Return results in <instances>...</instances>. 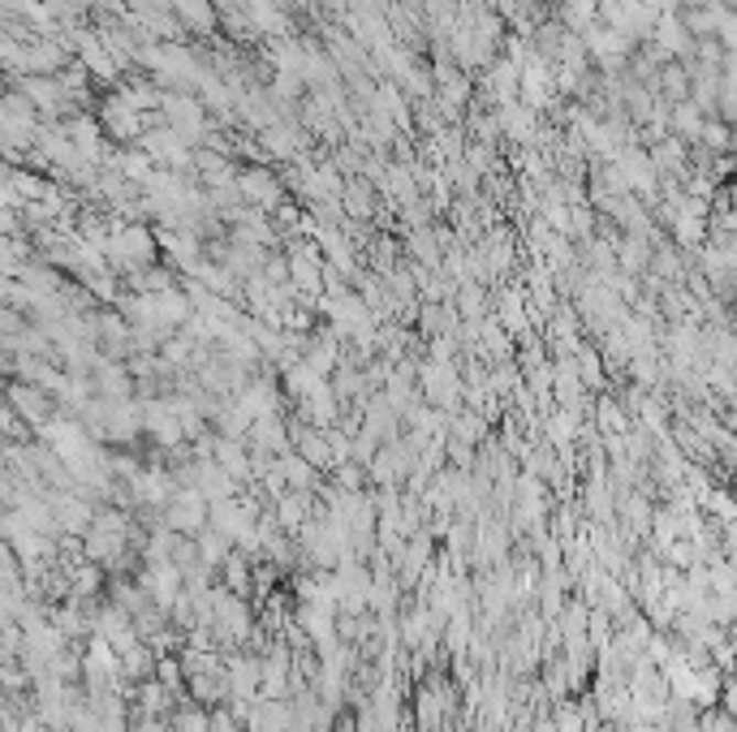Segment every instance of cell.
Listing matches in <instances>:
<instances>
[{
  "label": "cell",
  "instance_id": "obj_39",
  "mask_svg": "<svg viewBox=\"0 0 737 732\" xmlns=\"http://www.w3.org/2000/svg\"><path fill=\"white\" fill-rule=\"evenodd\" d=\"M720 711L737 720V677H729V681H725V698H720Z\"/></svg>",
  "mask_w": 737,
  "mask_h": 732
},
{
  "label": "cell",
  "instance_id": "obj_42",
  "mask_svg": "<svg viewBox=\"0 0 737 732\" xmlns=\"http://www.w3.org/2000/svg\"><path fill=\"white\" fill-rule=\"evenodd\" d=\"M729 207H734V211H737V177H734V182H729Z\"/></svg>",
  "mask_w": 737,
  "mask_h": 732
},
{
  "label": "cell",
  "instance_id": "obj_33",
  "mask_svg": "<svg viewBox=\"0 0 737 732\" xmlns=\"http://www.w3.org/2000/svg\"><path fill=\"white\" fill-rule=\"evenodd\" d=\"M281 573H285V569H281L277 560H268V556H263V560H254V599H259V603H263L268 594H277Z\"/></svg>",
  "mask_w": 737,
  "mask_h": 732
},
{
  "label": "cell",
  "instance_id": "obj_16",
  "mask_svg": "<svg viewBox=\"0 0 737 732\" xmlns=\"http://www.w3.org/2000/svg\"><path fill=\"white\" fill-rule=\"evenodd\" d=\"M380 186L376 182H367V177H349V186H345V216L349 220H358V225H371L376 216H380V195H376Z\"/></svg>",
  "mask_w": 737,
  "mask_h": 732
},
{
  "label": "cell",
  "instance_id": "obj_22",
  "mask_svg": "<svg viewBox=\"0 0 737 732\" xmlns=\"http://www.w3.org/2000/svg\"><path fill=\"white\" fill-rule=\"evenodd\" d=\"M405 250H410V259L419 263V267H432V272H441L444 263V242L436 238V229H414L410 233V242H405Z\"/></svg>",
  "mask_w": 737,
  "mask_h": 732
},
{
  "label": "cell",
  "instance_id": "obj_14",
  "mask_svg": "<svg viewBox=\"0 0 737 732\" xmlns=\"http://www.w3.org/2000/svg\"><path fill=\"white\" fill-rule=\"evenodd\" d=\"M195 488L203 491L212 504H216V500H234V495H242V483H238L220 461H212V457H207V461H198L195 457Z\"/></svg>",
  "mask_w": 737,
  "mask_h": 732
},
{
  "label": "cell",
  "instance_id": "obj_8",
  "mask_svg": "<svg viewBox=\"0 0 737 732\" xmlns=\"http://www.w3.org/2000/svg\"><path fill=\"white\" fill-rule=\"evenodd\" d=\"M342 396H337V389H333V380H319L315 389H311V396H302L297 401V418L302 423H311V427H319V431H328V427H337L342 423Z\"/></svg>",
  "mask_w": 737,
  "mask_h": 732
},
{
  "label": "cell",
  "instance_id": "obj_4",
  "mask_svg": "<svg viewBox=\"0 0 737 732\" xmlns=\"http://www.w3.org/2000/svg\"><path fill=\"white\" fill-rule=\"evenodd\" d=\"M139 401H143V431H148L160 448H182L186 427H182L173 401H169V396H139Z\"/></svg>",
  "mask_w": 737,
  "mask_h": 732
},
{
  "label": "cell",
  "instance_id": "obj_27",
  "mask_svg": "<svg viewBox=\"0 0 737 732\" xmlns=\"http://www.w3.org/2000/svg\"><path fill=\"white\" fill-rule=\"evenodd\" d=\"M703 517H712L720 531H725V526H734L737 522V495H734L729 483H725V488L716 483V488L707 491V500H703Z\"/></svg>",
  "mask_w": 737,
  "mask_h": 732
},
{
  "label": "cell",
  "instance_id": "obj_35",
  "mask_svg": "<svg viewBox=\"0 0 737 732\" xmlns=\"http://www.w3.org/2000/svg\"><path fill=\"white\" fill-rule=\"evenodd\" d=\"M491 160H496V155H491L488 143H466V168H470V173L488 177V173H491Z\"/></svg>",
  "mask_w": 737,
  "mask_h": 732
},
{
  "label": "cell",
  "instance_id": "obj_6",
  "mask_svg": "<svg viewBox=\"0 0 737 732\" xmlns=\"http://www.w3.org/2000/svg\"><path fill=\"white\" fill-rule=\"evenodd\" d=\"M134 578H139L143 590H148L160 608H169V612H173V603L186 594V573H182V565H173V560L139 565V569H134Z\"/></svg>",
  "mask_w": 737,
  "mask_h": 732
},
{
  "label": "cell",
  "instance_id": "obj_20",
  "mask_svg": "<svg viewBox=\"0 0 737 732\" xmlns=\"http://www.w3.org/2000/svg\"><path fill=\"white\" fill-rule=\"evenodd\" d=\"M703 125H707V112H703L694 99H682V103H673V108H669V134H673V139L698 146V139H703Z\"/></svg>",
  "mask_w": 737,
  "mask_h": 732
},
{
  "label": "cell",
  "instance_id": "obj_43",
  "mask_svg": "<svg viewBox=\"0 0 737 732\" xmlns=\"http://www.w3.org/2000/svg\"><path fill=\"white\" fill-rule=\"evenodd\" d=\"M552 4H565V0H552Z\"/></svg>",
  "mask_w": 737,
  "mask_h": 732
},
{
  "label": "cell",
  "instance_id": "obj_18",
  "mask_svg": "<svg viewBox=\"0 0 737 732\" xmlns=\"http://www.w3.org/2000/svg\"><path fill=\"white\" fill-rule=\"evenodd\" d=\"M212 461H220L238 483H254V457H250V444L246 439H229V436H216V452Z\"/></svg>",
  "mask_w": 737,
  "mask_h": 732
},
{
  "label": "cell",
  "instance_id": "obj_40",
  "mask_svg": "<svg viewBox=\"0 0 737 732\" xmlns=\"http://www.w3.org/2000/svg\"><path fill=\"white\" fill-rule=\"evenodd\" d=\"M328 13H349V0H319Z\"/></svg>",
  "mask_w": 737,
  "mask_h": 732
},
{
  "label": "cell",
  "instance_id": "obj_3",
  "mask_svg": "<svg viewBox=\"0 0 737 732\" xmlns=\"http://www.w3.org/2000/svg\"><path fill=\"white\" fill-rule=\"evenodd\" d=\"M164 526L177 531V535L195 538L203 526H212V500L198 488H177V495L164 509Z\"/></svg>",
  "mask_w": 737,
  "mask_h": 732
},
{
  "label": "cell",
  "instance_id": "obj_9",
  "mask_svg": "<svg viewBox=\"0 0 737 732\" xmlns=\"http://www.w3.org/2000/svg\"><path fill=\"white\" fill-rule=\"evenodd\" d=\"M290 436H294V452H297V457H306V461H311L319 474H333V470H337V457H333L328 431H319V427H311V423L294 418V423H290Z\"/></svg>",
  "mask_w": 737,
  "mask_h": 732
},
{
  "label": "cell",
  "instance_id": "obj_1",
  "mask_svg": "<svg viewBox=\"0 0 737 732\" xmlns=\"http://www.w3.org/2000/svg\"><path fill=\"white\" fill-rule=\"evenodd\" d=\"M457 711V689L441 681V673H427V681L414 689V724L419 732H444Z\"/></svg>",
  "mask_w": 737,
  "mask_h": 732
},
{
  "label": "cell",
  "instance_id": "obj_38",
  "mask_svg": "<svg viewBox=\"0 0 737 732\" xmlns=\"http://www.w3.org/2000/svg\"><path fill=\"white\" fill-rule=\"evenodd\" d=\"M126 9H134V13H173V0H126Z\"/></svg>",
  "mask_w": 737,
  "mask_h": 732
},
{
  "label": "cell",
  "instance_id": "obj_5",
  "mask_svg": "<svg viewBox=\"0 0 737 732\" xmlns=\"http://www.w3.org/2000/svg\"><path fill=\"white\" fill-rule=\"evenodd\" d=\"M4 405H13L35 431H44L52 418H56V396L48 389H40V384H22V380H9V401Z\"/></svg>",
  "mask_w": 737,
  "mask_h": 732
},
{
  "label": "cell",
  "instance_id": "obj_30",
  "mask_svg": "<svg viewBox=\"0 0 737 732\" xmlns=\"http://www.w3.org/2000/svg\"><path fill=\"white\" fill-rule=\"evenodd\" d=\"M453 306H457V315L466 319V324H484V306H488V293L479 281H466L457 297H453Z\"/></svg>",
  "mask_w": 737,
  "mask_h": 732
},
{
  "label": "cell",
  "instance_id": "obj_21",
  "mask_svg": "<svg viewBox=\"0 0 737 732\" xmlns=\"http://www.w3.org/2000/svg\"><path fill=\"white\" fill-rule=\"evenodd\" d=\"M220 586L234 590V594H242V599H254V560L246 551H234L225 560V569H220Z\"/></svg>",
  "mask_w": 737,
  "mask_h": 732
},
{
  "label": "cell",
  "instance_id": "obj_34",
  "mask_svg": "<svg viewBox=\"0 0 737 732\" xmlns=\"http://www.w3.org/2000/svg\"><path fill=\"white\" fill-rule=\"evenodd\" d=\"M155 681H164L173 693H186V664H182V655H160Z\"/></svg>",
  "mask_w": 737,
  "mask_h": 732
},
{
  "label": "cell",
  "instance_id": "obj_2",
  "mask_svg": "<svg viewBox=\"0 0 737 732\" xmlns=\"http://www.w3.org/2000/svg\"><path fill=\"white\" fill-rule=\"evenodd\" d=\"M238 186H242L246 207H259V211H268V216L285 207V190H290L285 177H277L268 164H246Z\"/></svg>",
  "mask_w": 737,
  "mask_h": 732
},
{
  "label": "cell",
  "instance_id": "obj_7",
  "mask_svg": "<svg viewBox=\"0 0 737 732\" xmlns=\"http://www.w3.org/2000/svg\"><path fill=\"white\" fill-rule=\"evenodd\" d=\"M48 500H52V513H56L61 535H87V531L96 526V504L83 500L78 491H48Z\"/></svg>",
  "mask_w": 737,
  "mask_h": 732
},
{
  "label": "cell",
  "instance_id": "obj_29",
  "mask_svg": "<svg viewBox=\"0 0 737 732\" xmlns=\"http://www.w3.org/2000/svg\"><path fill=\"white\" fill-rule=\"evenodd\" d=\"M595 22H599V0H565V4H561V26H565V31L587 35Z\"/></svg>",
  "mask_w": 737,
  "mask_h": 732
},
{
  "label": "cell",
  "instance_id": "obj_36",
  "mask_svg": "<svg viewBox=\"0 0 737 732\" xmlns=\"http://www.w3.org/2000/svg\"><path fill=\"white\" fill-rule=\"evenodd\" d=\"M427 358H432V362H444V367H448V362L457 358V337H453V332H444V337H432V345H427Z\"/></svg>",
  "mask_w": 737,
  "mask_h": 732
},
{
  "label": "cell",
  "instance_id": "obj_10",
  "mask_svg": "<svg viewBox=\"0 0 737 732\" xmlns=\"http://www.w3.org/2000/svg\"><path fill=\"white\" fill-rule=\"evenodd\" d=\"M496 117H500V139H509L513 146H535V139H540V112L535 108H527L518 99V103L496 108Z\"/></svg>",
  "mask_w": 737,
  "mask_h": 732
},
{
  "label": "cell",
  "instance_id": "obj_37",
  "mask_svg": "<svg viewBox=\"0 0 737 732\" xmlns=\"http://www.w3.org/2000/svg\"><path fill=\"white\" fill-rule=\"evenodd\" d=\"M130 732H177L173 715H130Z\"/></svg>",
  "mask_w": 737,
  "mask_h": 732
},
{
  "label": "cell",
  "instance_id": "obj_13",
  "mask_svg": "<svg viewBox=\"0 0 737 732\" xmlns=\"http://www.w3.org/2000/svg\"><path fill=\"white\" fill-rule=\"evenodd\" d=\"M186 698L198 702V707H225L234 698V685H229V673L225 668H212V673H195L186 677Z\"/></svg>",
  "mask_w": 737,
  "mask_h": 732
},
{
  "label": "cell",
  "instance_id": "obj_15",
  "mask_svg": "<svg viewBox=\"0 0 737 732\" xmlns=\"http://www.w3.org/2000/svg\"><path fill=\"white\" fill-rule=\"evenodd\" d=\"M246 444H250V448H263V452H277V457L294 452V436H290V423H285L281 414L254 418V427H250V439H246Z\"/></svg>",
  "mask_w": 737,
  "mask_h": 732
},
{
  "label": "cell",
  "instance_id": "obj_26",
  "mask_svg": "<svg viewBox=\"0 0 737 732\" xmlns=\"http://www.w3.org/2000/svg\"><path fill=\"white\" fill-rule=\"evenodd\" d=\"M488 431H491V423L484 414H475V409H457V414H453V427H448V436L470 444V448H484Z\"/></svg>",
  "mask_w": 737,
  "mask_h": 732
},
{
  "label": "cell",
  "instance_id": "obj_25",
  "mask_svg": "<svg viewBox=\"0 0 737 732\" xmlns=\"http://www.w3.org/2000/svg\"><path fill=\"white\" fill-rule=\"evenodd\" d=\"M195 543H198V560H203L207 569H216V573H220V569H225V560L238 551V547L220 535L216 526H203V531L195 535Z\"/></svg>",
  "mask_w": 737,
  "mask_h": 732
},
{
  "label": "cell",
  "instance_id": "obj_24",
  "mask_svg": "<svg viewBox=\"0 0 737 732\" xmlns=\"http://www.w3.org/2000/svg\"><path fill=\"white\" fill-rule=\"evenodd\" d=\"M590 423L599 427V436H626L630 431V423H626V409H621V401L617 396H595V409H590Z\"/></svg>",
  "mask_w": 737,
  "mask_h": 732
},
{
  "label": "cell",
  "instance_id": "obj_32",
  "mask_svg": "<svg viewBox=\"0 0 737 732\" xmlns=\"http://www.w3.org/2000/svg\"><path fill=\"white\" fill-rule=\"evenodd\" d=\"M328 479L345 491H371V474H367V466H362V461H342Z\"/></svg>",
  "mask_w": 737,
  "mask_h": 732
},
{
  "label": "cell",
  "instance_id": "obj_31",
  "mask_svg": "<svg viewBox=\"0 0 737 732\" xmlns=\"http://www.w3.org/2000/svg\"><path fill=\"white\" fill-rule=\"evenodd\" d=\"M281 470H285V479H290V488L294 491H319V470H315L306 457L285 452V457H281Z\"/></svg>",
  "mask_w": 737,
  "mask_h": 732
},
{
  "label": "cell",
  "instance_id": "obj_19",
  "mask_svg": "<svg viewBox=\"0 0 737 732\" xmlns=\"http://www.w3.org/2000/svg\"><path fill=\"white\" fill-rule=\"evenodd\" d=\"M173 13L191 35H216L220 31V9L212 0H173Z\"/></svg>",
  "mask_w": 737,
  "mask_h": 732
},
{
  "label": "cell",
  "instance_id": "obj_28",
  "mask_svg": "<svg viewBox=\"0 0 737 732\" xmlns=\"http://www.w3.org/2000/svg\"><path fill=\"white\" fill-rule=\"evenodd\" d=\"M698 151H707V155H729V151H737V130L729 121H720V117H707Z\"/></svg>",
  "mask_w": 737,
  "mask_h": 732
},
{
  "label": "cell",
  "instance_id": "obj_17",
  "mask_svg": "<svg viewBox=\"0 0 737 732\" xmlns=\"http://www.w3.org/2000/svg\"><path fill=\"white\" fill-rule=\"evenodd\" d=\"M234 401L242 405L250 418H268V414H281L285 389H281V384H272V380H250V384H246Z\"/></svg>",
  "mask_w": 737,
  "mask_h": 732
},
{
  "label": "cell",
  "instance_id": "obj_41",
  "mask_svg": "<svg viewBox=\"0 0 737 732\" xmlns=\"http://www.w3.org/2000/svg\"><path fill=\"white\" fill-rule=\"evenodd\" d=\"M621 732H655V724H642V720H635V724H626Z\"/></svg>",
  "mask_w": 737,
  "mask_h": 732
},
{
  "label": "cell",
  "instance_id": "obj_11",
  "mask_svg": "<svg viewBox=\"0 0 737 732\" xmlns=\"http://www.w3.org/2000/svg\"><path fill=\"white\" fill-rule=\"evenodd\" d=\"M655 44L669 52L673 61H694V52H698V40H694V31L686 26V18L682 13H660V22H655Z\"/></svg>",
  "mask_w": 737,
  "mask_h": 732
},
{
  "label": "cell",
  "instance_id": "obj_12",
  "mask_svg": "<svg viewBox=\"0 0 737 732\" xmlns=\"http://www.w3.org/2000/svg\"><path fill=\"white\" fill-rule=\"evenodd\" d=\"M78 61L91 69V78H96V83H117V78H121V65H117V56L108 52V44L99 40V31H87V26H83Z\"/></svg>",
  "mask_w": 737,
  "mask_h": 732
},
{
  "label": "cell",
  "instance_id": "obj_23",
  "mask_svg": "<svg viewBox=\"0 0 737 732\" xmlns=\"http://www.w3.org/2000/svg\"><path fill=\"white\" fill-rule=\"evenodd\" d=\"M155 664H160V655L151 651V642L130 646V651L121 655V681H134V685L151 681V677H155Z\"/></svg>",
  "mask_w": 737,
  "mask_h": 732
}]
</instances>
